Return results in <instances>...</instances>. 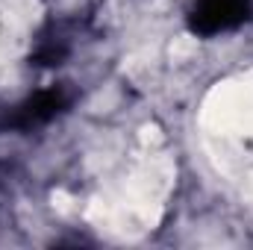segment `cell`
<instances>
[{
	"label": "cell",
	"mask_w": 253,
	"mask_h": 250,
	"mask_svg": "<svg viewBox=\"0 0 253 250\" xmlns=\"http://www.w3.org/2000/svg\"><path fill=\"white\" fill-rule=\"evenodd\" d=\"M251 194H253V177H251Z\"/></svg>",
	"instance_id": "2"
},
{
	"label": "cell",
	"mask_w": 253,
	"mask_h": 250,
	"mask_svg": "<svg viewBox=\"0 0 253 250\" xmlns=\"http://www.w3.org/2000/svg\"><path fill=\"white\" fill-rule=\"evenodd\" d=\"M191 50H194V42H191L189 36H183V39H177V42H174V47H171V56L183 59V56H189Z\"/></svg>",
	"instance_id": "1"
}]
</instances>
